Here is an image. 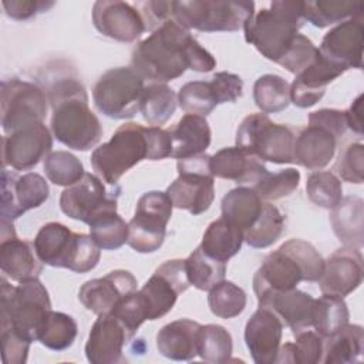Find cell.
I'll return each mask as SVG.
<instances>
[{
    "instance_id": "obj_1",
    "label": "cell",
    "mask_w": 364,
    "mask_h": 364,
    "mask_svg": "<svg viewBox=\"0 0 364 364\" xmlns=\"http://www.w3.org/2000/svg\"><path fill=\"white\" fill-rule=\"evenodd\" d=\"M47 98L53 108L51 132L63 145L75 151H88L102 136V127L88 107V95L81 81L71 75L54 80Z\"/></svg>"
},
{
    "instance_id": "obj_2",
    "label": "cell",
    "mask_w": 364,
    "mask_h": 364,
    "mask_svg": "<svg viewBox=\"0 0 364 364\" xmlns=\"http://www.w3.org/2000/svg\"><path fill=\"white\" fill-rule=\"evenodd\" d=\"M324 270V259L307 240L289 239L267 255L253 277L257 301L296 289L300 282H318Z\"/></svg>"
},
{
    "instance_id": "obj_3",
    "label": "cell",
    "mask_w": 364,
    "mask_h": 364,
    "mask_svg": "<svg viewBox=\"0 0 364 364\" xmlns=\"http://www.w3.org/2000/svg\"><path fill=\"white\" fill-rule=\"evenodd\" d=\"M193 40L189 30L169 18L135 46L131 67L144 80H175L189 68V48Z\"/></svg>"
},
{
    "instance_id": "obj_4",
    "label": "cell",
    "mask_w": 364,
    "mask_h": 364,
    "mask_svg": "<svg viewBox=\"0 0 364 364\" xmlns=\"http://www.w3.org/2000/svg\"><path fill=\"white\" fill-rule=\"evenodd\" d=\"M303 1H272L243 26L245 40L273 63H279L303 27Z\"/></svg>"
},
{
    "instance_id": "obj_5",
    "label": "cell",
    "mask_w": 364,
    "mask_h": 364,
    "mask_svg": "<svg viewBox=\"0 0 364 364\" xmlns=\"http://www.w3.org/2000/svg\"><path fill=\"white\" fill-rule=\"evenodd\" d=\"M0 283V330L10 328L30 343L37 341L51 310L47 289L38 279L11 286L4 274H1Z\"/></svg>"
},
{
    "instance_id": "obj_6",
    "label": "cell",
    "mask_w": 364,
    "mask_h": 364,
    "mask_svg": "<svg viewBox=\"0 0 364 364\" xmlns=\"http://www.w3.org/2000/svg\"><path fill=\"white\" fill-rule=\"evenodd\" d=\"M33 243L44 264L68 269L74 273L92 270L101 257V247L91 235L75 233L60 222L43 225Z\"/></svg>"
},
{
    "instance_id": "obj_7",
    "label": "cell",
    "mask_w": 364,
    "mask_h": 364,
    "mask_svg": "<svg viewBox=\"0 0 364 364\" xmlns=\"http://www.w3.org/2000/svg\"><path fill=\"white\" fill-rule=\"evenodd\" d=\"M144 159H149L148 127L138 122L118 127L111 139L95 148L90 158L94 171L111 186Z\"/></svg>"
},
{
    "instance_id": "obj_8",
    "label": "cell",
    "mask_w": 364,
    "mask_h": 364,
    "mask_svg": "<svg viewBox=\"0 0 364 364\" xmlns=\"http://www.w3.org/2000/svg\"><path fill=\"white\" fill-rule=\"evenodd\" d=\"M255 14L253 1H173L172 18L186 30L205 33L237 31Z\"/></svg>"
},
{
    "instance_id": "obj_9",
    "label": "cell",
    "mask_w": 364,
    "mask_h": 364,
    "mask_svg": "<svg viewBox=\"0 0 364 364\" xmlns=\"http://www.w3.org/2000/svg\"><path fill=\"white\" fill-rule=\"evenodd\" d=\"M296 135L283 124L273 122L266 114L247 115L236 131V146L257 156L263 162L293 164Z\"/></svg>"
},
{
    "instance_id": "obj_10",
    "label": "cell",
    "mask_w": 364,
    "mask_h": 364,
    "mask_svg": "<svg viewBox=\"0 0 364 364\" xmlns=\"http://www.w3.org/2000/svg\"><path fill=\"white\" fill-rule=\"evenodd\" d=\"M144 78L132 67L105 71L92 88L95 108L112 119L132 118L139 111Z\"/></svg>"
},
{
    "instance_id": "obj_11",
    "label": "cell",
    "mask_w": 364,
    "mask_h": 364,
    "mask_svg": "<svg viewBox=\"0 0 364 364\" xmlns=\"http://www.w3.org/2000/svg\"><path fill=\"white\" fill-rule=\"evenodd\" d=\"M210 155L200 154L178 159V178L166 188L173 208L192 215L206 212L215 199V176L209 166Z\"/></svg>"
},
{
    "instance_id": "obj_12",
    "label": "cell",
    "mask_w": 364,
    "mask_h": 364,
    "mask_svg": "<svg viewBox=\"0 0 364 364\" xmlns=\"http://www.w3.org/2000/svg\"><path fill=\"white\" fill-rule=\"evenodd\" d=\"M172 200L166 192H145L128 223L127 243L138 253L156 252L165 240L166 225L172 216Z\"/></svg>"
},
{
    "instance_id": "obj_13",
    "label": "cell",
    "mask_w": 364,
    "mask_h": 364,
    "mask_svg": "<svg viewBox=\"0 0 364 364\" xmlns=\"http://www.w3.org/2000/svg\"><path fill=\"white\" fill-rule=\"evenodd\" d=\"M0 91L1 128L6 134L44 121L48 98L37 84L10 78L1 81Z\"/></svg>"
},
{
    "instance_id": "obj_14",
    "label": "cell",
    "mask_w": 364,
    "mask_h": 364,
    "mask_svg": "<svg viewBox=\"0 0 364 364\" xmlns=\"http://www.w3.org/2000/svg\"><path fill=\"white\" fill-rule=\"evenodd\" d=\"M191 286L185 260L172 259L164 262L146 283L136 290L146 320H156L172 310L176 299Z\"/></svg>"
},
{
    "instance_id": "obj_15",
    "label": "cell",
    "mask_w": 364,
    "mask_h": 364,
    "mask_svg": "<svg viewBox=\"0 0 364 364\" xmlns=\"http://www.w3.org/2000/svg\"><path fill=\"white\" fill-rule=\"evenodd\" d=\"M121 188L108 191L102 179L85 172L80 181L67 186L60 195V209L71 219L90 225L104 212L117 210Z\"/></svg>"
},
{
    "instance_id": "obj_16",
    "label": "cell",
    "mask_w": 364,
    "mask_h": 364,
    "mask_svg": "<svg viewBox=\"0 0 364 364\" xmlns=\"http://www.w3.org/2000/svg\"><path fill=\"white\" fill-rule=\"evenodd\" d=\"M50 196L46 179L36 172L17 173L1 169V222H14L27 210L40 208Z\"/></svg>"
},
{
    "instance_id": "obj_17",
    "label": "cell",
    "mask_w": 364,
    "mask_h": 364,
    "mask_svg": "<svg viewBox=\"0 0 364 364\" xmlns=\"http://www.w3.org/2000/svg\"><path fill=\"white\" fill-rule=\"evenodd\" d=\"M53 148V135L41 122L17 129L3 136V168L30 171L41 159H46Z\"/></svg>"
},
{
    "instance_id": "obj_18",
    "label": "cell",
    "mask_w": 364,
    "mask_h": 364,
    "mask_svg": "<svg viewBox=\"0 0 364 364\" xmlns=\"http://www.w3.org/2000/svg\"><path fill=\"white\" fill-rule=\"evenodd\" d=\"M135 333L112 313L100 314L94 321L85 344V355L91 364H117L125 361L122 353Z\"/></svg>"
},
{
    "instance_id": "obj_19",
    "label": "cell",
    "mask_w": 364,
    "mask_h": 364,
    "mask_svg": "<svg viewBox=\"0 0 364 364\" xmlns=\"http://www.w3.org/2000/svg\"><path fill=\"white\" fill-rule=\"evenodd\" d=\"M94 27L105 37L134 43L146 30L141 11L119 0H98L92 6Z\"/></svg>"
},
{
    "instance_id": "obj_20",
    "label": "cell",
    "mask_w": 364,
    "mask_h": 364,
    "mask_svg": "<svg viewBox=\"0 0 364 364\" xmlns=\"http://www.w3.org/2000/svg\"><path fill=\"white\" fill-rule=\"evenodd\" d=\"M363 17H354L327 31L318 51L331 64L347 71L350 68L363 67Z\"/></svg>"
},
{
    "instance_id": "obj_21",
    "label": "cell",
    "mask_w": 364,
    "mask_h": 364,
    "mask_svg": "<svg viewBox=\"0 0 364 364\" xmlns=\"http://www.w3.org/2000/svg\"><path fill=\"white\" fill-rule=\"evenodd\" d=\"M136 284L131 272L112 270L104 277L85 282L78 290V300L87 310L98 316L111 313L122 299L138 290Z\"/></svg>"
},
{
    "instance_id": "obj_22",
    "label": "cell",
    "mask_w": 364,
    "mask_h": 364,
    "mask_svg": "<svg viewBox=\"0 0 364 364\" xmlns=\"http://www.w3.org/2000/svg\"><path fill=\"white\" fill-rule=\"evenodd\" d=\"M284 324L269 307H262L250 316L245 326V343L256 364H273L282 341Z\"/></svg>"
},
{
    "instance_id": "obj_23",
    "label": "cell",
    "mask_w": 364,
    "mask_h": 364,
    "mask_svg": "<svg viewBox=\"0 0 364 364\" xmlns=\"http://www.w3.org/2000/svg\"><path fill=\"white\" fill-rule=\"evenodd\" d=\"M363 255L357 247L344 246L324 260V270L318 280L321 293L344 297L363 282Z\"/></svg>"
},
{
    "instance_id": "obj_24",
    "label": "cell",
    "mask_w": 364,
    "mask_h": 364,
    "mask_svg": "<svg viewBox=\"0 0 364 364\" xmlns=\"http://www.w3.org/2000/svg\"><path fill=\"white\" fill-rule=\"evenodd\" d=\"M344 70L326 60L320 51L314 61L296 75L290 84V102L299 108H309L318 102L330 82L338 78Z\"/></svg>"
},
{
    "instance_id": "obj_25",
    "label": "cell",
    "mask_w": 364,
    "mask_h": 364,
    "mask_svg": "<svg viewBox=\"0 0 364 364\" xmlns=\"http://www.w3.org/2000/svg\"><path fill=\"white\" fill-rule=\"evenodd\" d=\"M210 172L216 178L255 185L266 172L263 161L239 146H226L210 156Z\"/></svg>"
},
{
    "instance_id": "obj_26",
    "label": "cell",
    "mask_w": 364,
    "mask_h": 364,
    "mask_svg": "<svg viewBox=\"0 0 364 364\" xmlns=\"http://www.w3.org/2000/svg\"><path fill=\"white\" fill-rule=\"evenodd\" d=\"M43 262L36 253L34 243L16 236L0 242V269L4 276L14 282L38 279L43 273Z\"/></svg>"
},
{
    "instance_id": "obj_27",
    "label": "cell",
    "mask_w": 364,
    "mask_h": 364,
    "mask_svg": "<svg viewBox=\"0 0 364 364\" xmlns=\"http://www.w3.org/2000/svg\"><path fill=\"white\" fill-rule=\"evenodd\" d=\"M337 138L317 125H307L294 139L293 164L307 169H321L336 154Z\"/></svg>"
},
{
    "instance_id": "obj_28",
    "label": "cell",
    "mask_w": 364,
    "mask_h": 364,
    "mask_svg": "<svg viewBox=\"0 0 364 364\" xmlns=\"http://www.w3.org/2000/svg\"><path fill=\"white\" fill-rule=\"evenodd\" d=\"M259 306L272 309L280 317L284 327L287 326L294 336L311 327L314 297L297 287L276 293L259 301Z\"/></svg>"
},
{
    "instance_id": "obj_29",
    "label": "cell",
    "mask_w": 364,
    "mask_h": 364,
    "mask_svg": "<svg viewBox=\"0 0 364 364\" xmlns=\"http://www.w3.org/2000/svg\"><path fill=\"white\" fill-rule=\"evenodd\" d=\"M200 326L189 318H179L165 324L156 334L158 351L171 360L189 361L198 355Z\"/></svg>"
},
{
    "instance_id": "obj_30",
    "label": "cell",
    "mask_w": 364,
    "mask_h": 364,
    "mask_svg": "<svg viewBox=\"0 0 364 364\" xmlns=\"http://www.w3.org/2000/svg\"><path fill=\"white\" fill-rule=\"evenodd\" d=\"M169 132L172 141L171 158L175 159L205 154L212 139L210 127L206 118L195 114H185Z\"/></svg>"
},
{
    "instance_id": "obj_31",
    "label": "cell",
    "mask_w": 364,
    "mask_h": 364,
    "mask_svg": "<svg viewBox=\"0 0 364 364\" xmlns=\"http://www.w3.org/2000/svg\"><path fill=\"white\" fill-rule=\"evenodd\" d=\"M330 222L336 236L344 246L364 245V202L358 196H346L331 209Z\"/></svg>"
},
{
    "instance_id": "obj_32",
    "label": "cell",
    "mask_w": 364,
    "mask_h": 364,
    "mask_svg": "<svg viewBox=\"0 0 364 364\" xmlns=\"http://www.w3.org/2000/svg\"><path fill=\"white\" fill-rule=\"evenodd\" d=\"M263 202L264 200L255 192L253 188H233L222 198V218L232 222L245 233L259 218Z\"/></svg>"
},
{
    "instance_id": "obj_33",
    "label": "cell",
    "mask_w": 364,
    "mask_h": 364,
    "mask_svg": "<svg viewBox=\"0 0 364 364\" xmlns=\"http://www.w3.org/2000/svg\"><path fill=\"white\" fill-rule=\"evenodd\" d=\"M364 351V330L358 324H346L323 341L324 364H350L361 360Z\"/></svg>"
},
{
    "instance_id": "obj_34",
    "label": "cell",
    "mask_w": 364,
    "mask_h": 364,
    "mask_svg": "<svg viewBox=\"0 0 364 364\" xmlns=\"http://www.w3.org/2000/svg\"><path fill=\"white\" fill-rule=\"evenodd\" d=\"M243 243V232L225 218L213 220L205 230L200 247L210 257L228 263Z\"/></svg>"
},
{
    "instance_id": "obj_35",
    "label": "cell",
    "mask_w": 364,
    "mask_h": 364,
    "mask_svg": "<svg viewBox=\"0 0 364 364\" xmlns=\"http://www.w3.org/2000/svg\"><path fill=\"white\" fill-rule=\"evenodd\" d=\"M364 3L360 0H309L303 1V18L323 28L354 17H363Z\"/></svg>"
},
{
    "instance_id": "obj_36",
    "label": "cell",
    "mask_w": 364,
    "mask_h": 364,
    "mask_svg": "<svg viewBox=\"0 0 364 364\" xmlns=\"http://www.w3.org/2000/svg\"><path fill=\"white\" fill-rule=\"evenodd\" d=\"M176 107L178 95L168 84L151 82L144 87L139 112L151 127H161L168 122Z\"/></svg>"
},
{
    "instance_id": "obj_37",
    "label": "cell",
    "mask_w": 364,
    "mask_h": 364,
    "mask_svg": "<svg viewBox=\"0 0 364 364\" xmlns=\"http://www.w3.org/2000/svg\"><path fill=\"white\" fill-rule=\"evenodd\" d=\"M348 307L343 297L323 293L321 297L314 299L311 326L323 338L340 331L348 324Z\"/></svg>"
},
{
    "instance_id": "obj_38",
    "label": "cell",
    "mask_w": 364,
    "mask_h": 364,
    "mask_svg": "<svg viewBox=\"0 0 364 364\" xmlns=\"http://www.w3.org/2000/svg\"><path fill=\"white\" fill-rule=\"evenodd\" d=\"M284 215L270 202H263L256 222L243 233V242L250 247L264 249L272 246L284 230Z\"/></svg>"
},
{
    "instance_id": "obj_39",
    "label": "cell",
    "mask_w": 364,
    "mask_h": 364,
    "mask_svg": "<svg viewBox=\"0 0 364 364\" xmlns=\"http://www.w3.org/2000/svg\"><path fill=\"white\" fill-rule=\"evenodd\" d=\"M185 269L191 286L203 291H209L216 283L225 280L226 274V263L210 257L200 246L185 259Z\"/></svg>"
},
{
    "instance_id": "obj_40",
    "label": "cell",
    "mask_w": 364,
    "mask_h": 364,
    "mask_svg": "<svg viewBox=\"0 0 364 364\" xmlns=\"http://www.w3.org/2000/svg\"><path fill=\"white\" fill-rule=\"evenodd\" d=\"M253 100L264 114L280 112L290 104V84L277 74L260 75L253 85Z\"/></svg>"
},
{
    "instance_id": "obj_41",
    "label": "cell",
    "mask_w": 364,
    "mask_h": 364,
    "mask_svg": "<svg viewBox=\"0 0 364 364\" xmlns=\"http://www.w3.org/2000/svg\"><path fill=\"white\" fill-rule=\"evenodd\" d=\"M233 340L230 333L219 324L200 326L198 337V355L212 364L230 361Z\"/></svg>"
},
{
    "instance_id": "obj_42",
    "label": "cell",
    "mask_w": 364,
    "mask_h": 364,
    "mask_svg": "<svg viewBox=\"0 0 364 364\" xmlns=\"http://www.w3.org/2000/svg\"><path fill=\"white\" fill-rule=\"evenodd\" d=\"M78 333L75 320L61 311L50 310L38 334V341L54 351H63L73 346Z\"/></svg>"
},
{
    "instance_id": "obj_43",
    "label": "cell",
    "mask_w": 364,
    "mask_h": 364,
    "mask_svg": "<svg viewBox=\"0 0 364 364\" xmlns=\"http://www.w3.org/2000/svg\"><path fill=\"white\" fill-rule=\"evenodd\" d=\"M324 338L316 333L304 330L296 334L294 343H286L279 347L274 363H294V364H317L323 358Z\"/></svg>"
},
{
    "instance_id": "obj_44",
    "label": "cell",
    "mask_w": 364,
    "mask_h": 364,
    "mask_svg": "<svg viewBox=\"0 0 364 364\" xmlns=\"http://www.w3.org/2000/svg\"><path fill=\"white\" fill-rule=\"evenodd\" d=\"M88 226L91 237L104 250H117L128 240V223L117 210L101 213Z\"/></svg>"
},
{
    "instance_id": "obj_45",
    "label": "cell",
    "mask_w": 364,
    "mask_h": 364,
    "mask_svg": "<svg viewBox=\"0 0 364 364\" xmlns=\"http://www.w3.org/2000/svg\"><path fill=\"white\" fill-rule=\"evenodd\" d=\"M246 293L237 284L222 280L216 283L208 294V304L210 311L219 318H233L239 316L246 307Z\"/></svg>"
},
{
    "instance_id": "obj_46",
    "label": "cell",
    "mask_w": 364,
    "mask_h": 364,
    "mask_svg": "<svg viewBox=\"0 0 364 364\" xmlns=\"http://www.w3.org/2000/svg\"><path fill=\"white\" fill-rule=\"evenodd\" d=\"M178 104L186 114L209 115L219 100L212 81H189L178 92Z\"/></svg>"
},
{
    "instance_id": "obj_47",
    "label": "cell",
    "mask_w": 364,
    "mask_h": 364,
    "mask_svg": "<svg viewBox=\"0 0 364 364\" xmlns=\"http://www.w3.org/2000/svg\"><path fill=\"white\" fill-rule=\"evenodd\" d=\"M306 192L314 205L333 209L343 199V185L340 178L330 171H314L307 176Z\"/></svg>"
},
{
    "instance_id": "obj_48",
    "label": "cell",
    "mask_w": 364,
    "mask_h": 364,
    "mask_svg": "<svg viewBox=\"0 0 364 364\" xmlns=\"http://www.w3.org/2000/svg\"><path fill=\"white\" fill-rule=\"evenodd\" d=\"M43 168L50 182L65 188L80 181L85 173L81 161L68 151L50 152Z\"/></svg>"
},
{
    "instance_id": "obj_49",
    "label": "cell",
    "mask_w": 364,
    "mask_h": 364,
    "mask_svg": "<svg viewBox=\"0 0 364 364\" xmlns=\"http://www.w3.org/2000/svg\"><path fill=\"white\" fill-rule=\"evenodd\" d=\"M300 182V172L294 168H287L276 173L269 171L252 186L263 200H277L291 195Z\"/></svg>"
},
{
    "instance_id": "obj_50",
    "label": "cell",
    "mask_w": 364,
    "mask_h": 364,
    "mask_svg": "<svg viewBox=\"0 0 364 364\" xmlns=\"http://www.w3.org/2000/svg\"><path fill=\"white\" fill-rule=\"evenodd\" d=\"M317 54L318 48L313 44V41L299 33L287 53L277 64L286 68L289 73L297 75L314 61Z\"/></svg>"
},
{
    "instance_id": "obj_51",
    "label": "cell",
    "mask_w": 364,
    "mask_h": 364,
    "mask_svg": "<svg viewBox=\"0 0 364 364\" xmlns=\"http://www.w3.org/2000/svg\"><path fill=\"white\" fill-rule=\"evenodd\" d=\"M337 175L350 183H363L364 172V146L361 142L350 144L334 164Z\"/></svg>"
},
{
    "instance_id": "obj_52",
    "label": "cell",
    "mask_w": 364,
    "mask_h": 364,
    "mask_svg": "<svg viewBox=\"0 0 364 364\" xmlns=\"http://www.w3.org/2000/svg\"><path fill=\"white\" fill-rule=\"evenodd\" d=\"M0 338H1L4 364H23L27 361V355L31 344L30 341L24 340L10 328L1 330Z\"/></svg>"
},
{
    "instance_id": "obj_53",
    "label": "cell",
    "mask_w": 364,
    "mask_h": 364,
    "mask_svg": "<svg viewBox=\"0 0 364 364\" xmlns=\"http://www.w3.org/2000/svg\"><path fill=\"white\" fill-rule=\"evenodd\" d=\"M309 125H317L327 129L337 139L344 135L347 129L346 111L334 108H321L309 114Z\"/></svg>"
},
{
    "instance_id": "obj_54",
    "label": "cell",
    "mask_w": 364,
    "mask_h": 364,
    "mask_svg": "<svg viewBox=\"0 0 364 364\" xmlns=\"http://www.w3.org/2000/svg\"><path fill=\"white\" fill-rule=\"evenodd\" d=\"M210 81L216 90L219 104L235 102L243 94V80L237 74L220 71L216 73Z\"/></svg>"
},
{
    "instance_id": "obj_55",
    "label": "cell",
    "mask_w": 364,
    "mask_h": 364,
    "mask_svg": "<svg viewBox=\"0 0 364 364\" xmlns=\"http://www.w3.org/2000/svg\"><path fill=\"white\" fill-rule=\"evenodd\" d=\"M1 6L6 14L13 20H27L38 13H44L54 6L47 0H3Z\"/></svg>"
},
{
    "instance_id": "obj_56",
    "label": "cell",
    "mask_w": 364,
    "mask_h": 364,
    "mask_svg": "<svg viewBox=\"0 0 364 364\" xmlns=\"http://www.w3.org/2000/svg\"><path fill=\"white\" fill-rule=\"evenodd\" d=\"M141 14L145 20L146 30H155L173 16V1H142Z\"/></svg>"
},
{
    "instance_id": "obj_57",
    "label": "cell",
    "mask_w": 364,
    "mask_h": 364,
    "mask_svg": "<svg viewBox=\"0 0 364 364\" xmlns=\"http://www.w3.org/2000/svg\"><path fill=\"white\" fill-rule=\"evenodd\" d=\"M361 101H363V94H360L351 104V107L346 111V118H347V128L357 134H363V127H361Z\"/></svg>"
}]
</instances>
